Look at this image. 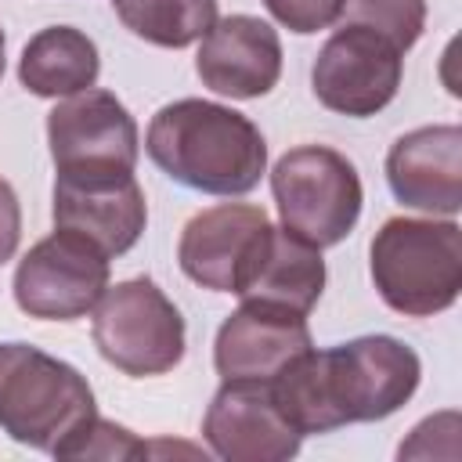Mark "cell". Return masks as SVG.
I'll return each instance as SVG.
<instances>
[{
  "label": "cell",
  "mask_w": 462,
  "mask_h": 462,
  "mask_svg": "<svg viewBox=\"0 0 462 462\" xmlns=\"http://www.w3.org/2000/svg\"><path fill=\"white\" fill-rule=\"evenodd\" d=\"M47 144L58 177L134 173L141 152L134 116L112 90L97 87L69 94L51 108Z\"/></svg>",
  "instance_id": "obj_7"
},
{
  "label": "cell",
  "mask_w": 462,
  "mask_h": 462,
  "mask_svg": "<svg viewBox=\"0 0 462 462\" xmlns=\"http://www.w3.org/2000/svg\"><path fill=\"white\" fill-rule=\"evenodd\" d=\"M202 437L224 462H285L303 444L271 383H224L202 415Z\"/></svg>",
  "instance_id": "obj_10"
},
{
  "label": "cell",
  "mask_w": 462,
  "mask_h": 462,
  "mask_svg": "<svg viewBox=\"0 0 462 462\" xmlns=\"http://www.w3.org/2000/svg\"><path fill=\"white\" fill-rule=\"evenodd\" d=\"M14 303L40 321H76L108 289V256L76 231L54 227L14 267Z\"/></svg>",
  "instance_id": "obj_8"
},
{
  "label": "cell",
  "mask_w": 462,
  "mask_h": 462,
  "mask_svg": "<svg viewBox=\"0 0 462 462\" xmlns=\"http://www.w3.org/2000/svg\"><path fill=\"white\" fill-rule=\"evenodd\" d=\"M144 148L170 180L206 195H249L267 173V141L260 126L202 97L162 105L148 123Z\"/></svg>",
  "instance_id": "obj_2"
},
{
  "label": "cell",
  "mask_w": 462,
  "mask_h": 462,
  "mask_svg": "<svg viewBox=\"0 0 462 462\" xmlns=\"http://www.w3.org/2000/svg\"><path fill=\"white\" fill-rule=\"evenodd\" d=\"M325 289V260L321 249L292 235L289 227H267L242 285L235 296L253 303L285 307L296 314H310Z\"/></svg>",
  "instance_id": "obj_16"
},
{
  "label": "cell",
  "mask_w": 462,
  "mask_h": 462,
  "mask_svg": "<svg viewBox=\"0 0 462 462\" xmlns=\"http://www.w3.org/2000/svg\"><path fill=\"white\" fill-rule=\"evenodd\" d=\"M97 422V401L69 361L32 343H0V430L54 458H76V448Z\"/></svg>",
  "instance_id": "obj_3"
},
{
  "label": "cell",
  "mask_w": 462,
  "mask_h": 462,
  "mask_svg": "<svg viewBox=\"0 0 462 462\" xmlns=\"http://www.w3.org/2000/svg\"><path fill=\"white\" fill-rule=\"evenodd\" d=\"M148 448L123 426L108 422L97 415V422L90 426V433L83 437V444L76 448V458H134V455H144Z\"/></svg>",
  "instance_id": "obj_21"
},
{
  "label": "cell",
  "mask_w": 462,
  "mask_h": 462,
  "mask_svg": "<svg viewBox=\"0 0 462 462\" xmlns=\"http://www.w3.org/2000/svg\"><path fill=\"white\" fill-rule=\"evenodd\" d=\"M271 220L260 206L249 202H220L195 213L177 242L180 271L213 292H238Z\"/></svg>",
  "instance_id": "obj_12"
},
{
  "label": "cell",
  "mask_w": 462,
  "mask_h": 462,
  "mask_svg": "<svg viewBox=\"0 0 462 462\" xmlns=\"http://www.w3.org/2000/svg\"><path fill=\"white\" fill-rule=\"evenodd\" d=\"M4 65H7V58H4V29H0V79H4Z\"/></svg>",
  "instance_id": "obj_23"
},
{
  "label": "cell",
  "mask_w": 462,
  "mask_h": 462,
  "mask_svg": "<svg viewBox=\"0 0 462 462\" xmlns=\"http://www.w3.org/2000/svg\"><path fill=\"white\" fill-rule=\"evenodd\" d=\"M307 314L242 300L213 339V368L224 383H271L289 361L310 350Z\"/></svg>",
  "instance_id": "obj_11"
},
{
  "label": "cell",
  "mask_w": 462,
  "mask_h": 462,
  "mask_svg": "<svg viewBox=\"0 0 462 462\" xmlns=\"http://www.w3.org/2000/svg\"><path fill=\"white\" fill-rule=\"evenodd\" d=\"M271 195L282 227L318 249L339 245L354 231L365 202L357 166L328 144H300L285 152L271 170Z\"/></svg>",
  "instance_id": "obj_5"
},
{
  "label": "cell",
  "mask_w": 462,
  "mask_h": 462,
  "mask_svg": "<svg viewBox=\"0 0 462 462\" xmlns=\"http://www.w3.org/2000/svg\"><path fill=\"white\" fill-rule=\"evenodd\" d=\"M401 76L404 51H397L383 32L346 22L318 51L310 87L328 112L365 119L383 112L397 97Z\"/></svg>",
  "instance_id": "obj_9"
},
{
  "label": "cell",
  "mask_w": 462,
  "mask_h": 462,
  "mask_svg": "<svg viewBox=\"0 0 462 462\" xmlns=\"http://www.w3.org/2000/svg\"><path fill=\"white\" fill-rule=\"evenodd\" d=\"M101 58L94 40L76 25H47L22 47L18 79L36 97H69L97 83Z\"/></svg>",
  "instance_id": "obj_17"
},
{
  "label": "cell",
  "mask_w": 462,
  "mask_h": 462,
  "mask_svg": "<svg viewBox=\"0 0 462 462\" xmlns=\"http://www.w3.org/2000/svg\"><path fill=\"white\" fill-rule=\"evenodd\" d=\"M422 361L397 336H357L328 350H303L274 379L282 415L307 433H332L350 422H379L419 390Z\"/></svg>",
  "instance_id": "obj_1"
},
{
  "label": "cell",
  "mask_w": 462,
  "mask_h": 462,
  "mask_svg": "<svg viewBox=\"0 0 462 462\" xmlns=\"http://www.w3.org/2000/svg\"><path fill=\"white\" fill-rule=\"evenodd\" d=\"M383 303L404 318H433L462 292V227L448 220L390 217L368 245Z\"/></svg>",
  "instance_id": "obj_4"
},
{
  "label": "cell",
  "mask_w": 462,
  "mask_h": 462,
  "mask_svg": "<svg viewBox=\"0 0 462 462\" xmlns=\"http://www.w3.org/2000/svg\"><path fill=\"white\" fill-rule=\"evenodd\" d=\"M90 332L97 354L134 379L173 372L184 357V318L152 278L108 285Z\"/></svg>",
  "instance_id": "obj_6"
},
{
  "label": "cell",
  "mask_w": 462,
  "mask_h": 462,
  "mask_svg": "<svg viewBox=\"0 0 462 462\" xmlns=\"http://www.w3.org/2000/svg\"><path fill=\"white\" fill-rule=\"evenodd\" d=\"M195 72L209 90L224 97H238V101L263 97L274 90L282 76V40L263 18L253 14L217 18L199 43Z\"/></svg>",
  "instance_id": "obj_15"
},
{
  "label": "cell",
  "mask_w": 462,
  "mask_h": 462,
  "mask_svg": "<svg viewBox=\"0 0 462 462\" xmlns=\"http://www.w3.org/2000/svg\"><path fill=\"white\" fill-rule=\"evenodd\" d=\"M119 22L144 43L180 51L217 22V0H112Z\"/></svg>",
  "instance_id": "obj_18"
},
{
  "label": "cell",
  "mask_w": 462,
  "mask_h": 462,
  "mask_svg": "<svg viewBox=\"0 0 462 462\" xmlns=\"http://www.w3.org/2000/svg\"><path fill=\"white\" fill-rule=\"evenodd\" d=\"M386 180L397 202L455 217L462 209V130L440 123L401 134L386 152Z\"/></svg>",
  "instance_id": "obj_14"
},
{
  "label": "cell",
  "mask_w": 462,
  "mask_h": 462,
  "mask_svg": "<svg viewBox=\"0 0 462 462\" xmlns=\"http://www.w3.org/2000/svg\"><path fill=\"white\" fill-rule=\"evenodd\" d=\"M274 22H282L289 32H321L343 18L346 0H263Z\"/></svg>",
  "instance_id": "obj_20"
},
{
  "label": "cell",
  "mask_w": 462,
  "mask_h": 462,
  "mask_svg": "<svg viewBox=\"0 0 462 462\" xmlns=\"http://www.w3.org/2000/svg\"><path fill=\"white\" fill-rule=\"evenodd\" d=\"M148 224V202L134 173L54 177V227L94 242L108 260L130 253Z\"/></svg>",
  "instance_id": "obj_13"
},
{
  "label": "cell",
  "mask_w": 462,
  "mask_h": 462,
  "mask_svg": "<svg viewBox=\"0 0 462 462\" xmlns=\"http://www.w3.org/2000/svg\"><path fill=\"white\" fill-rule=\"evenodd\" d=\"M343 14L383 32L397 51H411L426 29V0H346Z\"/></svg>",
  "instance_id": "obj_19"
},
{
  "label": "cell",
  "mask_w": 462,
  "mask_h": 462,
  "mask_svg": "<svg viewBox=\"0 0 462 462\" xmlns=\"http://www.w3.org/2000/svg\"><path fill=\"white\" fill-rule=\"evenodd\" d=\"M18 238H22V206L14 188L0 177V267L18 253Z\"/></svg>",
  "instance_id": "obj_22"
}]
</instances>
